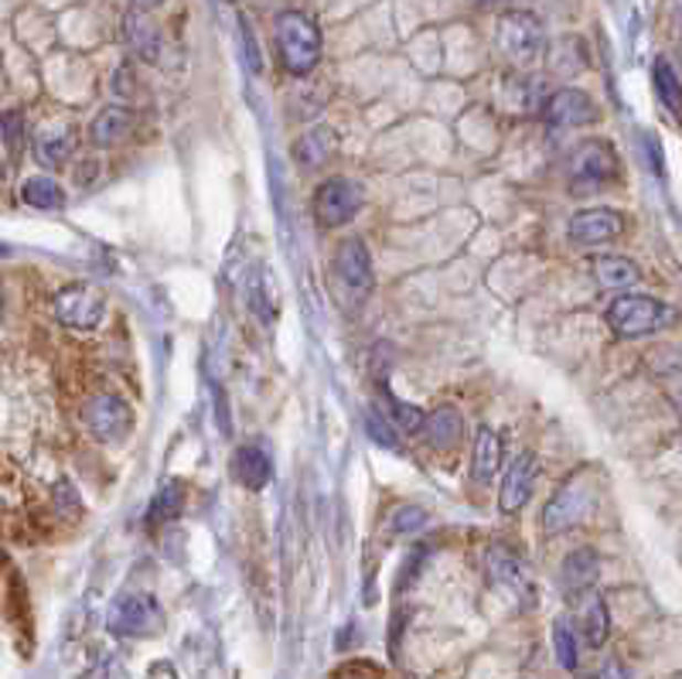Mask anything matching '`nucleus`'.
<instances>
[{
    "label": "nucleus",
    "instance_id": "nucleus-4",
    "mask_svg": "<svg viewBox=\"0 0 682 679\" xmlns=\"http://www.w3.org/2000/svg\"><path fill=\"white\" fill-rule=\"evenodd\" d=\"M594 502V485H590V475H574L566 481L560 492L550 499V506L543 509V530L550 537H560L566 530H574V526L587 516Z\"/></svg>",
    "mask_w": 682,
    "mask_h": 679
},
{
    "label": "nucleus",
    "instance_id": "nucleus-11",
    "mask_svg": "<svg viewBox=\"0 0 682 679\" xmlns=\"http://www.w3.org/2000/svg\"><path fill=\"white\" fill-rule=\"evenodd\" d=\"M334 274L352 297H365L372 290V256L362 240H345L338 246Z\"/></svg>",
    "mask_w": 682,
    "mask_h": 679
},
{
    "label": "nucleus",
    "instance_id": "nucleus-25",
    "mask_svg": "<svg viewBox=\"0 0 682 679\" xmlns=\"http://www.w3.org/2000/svg\"><path fill=\"white\" fill-rule=\"evenodd\" d=\"M184 506V488L181 481H168L158 488V496H154V506H150V522H168L181 512Z\"/></svg>",
    "mask_w": 682,
    "mask_h": 679
},
{
    "label": "nucleus",
    "instance_id": "nucleus-7",
    "mask_svg": "<svg viewBox=\"0 0 682 679\" xmlns=\"http://www.w3.org/2000/svg\"><path fill=\"white\" fill-rule=\"evenodd\" d=\"M113 635H150L161 625V612L147 594H120L109 605V618H106Z\"/></svg>",
    "mask_w": 682,
    "mask_h": 679
},
{
    "label": "nucleus",
    "instance_id": "nucleus-3",
    "mask_svg": "<svg viewBox=\"0 0 682 679\" xmlns=\"http://www.w3.org/2000/svg\"><path fill=\"white\" fill-rule=\"evenodd\" d=\"M662 321H665V305L649 294H621L608 308V325L621 338L652 335Z\"/></svg>",
    "mask_w": 682,
    "mask_h": 679
},
{
    "label": "nucleus",
    "instance_id": "nucleus-1",
    "mask_svg": "<svg viewBox=\"0 0 682 679\" xmlns=\"http://www.w3.org/2000/svg\"><path fill=\"white\" fill-rule=\"evenodd\" d=\"M277 45H280L284 68L290 75H300V79L315 72V65L321 62V31L300 11H284L277 18Z\"/></svg>",
    "mask_w": 682,
    "mask_h": 679
},
{
    "label": "nucleus",
    "instance_id": "nucleus-31",
    "mask_svg": "<svg viewBox=\"0 0 682 679\" xmlns=\"http://www.w3.org/2000/svg\"><path fill=\"white\" fill-rule=\"evenodd\" d=\"M656 89H659V99L669 106V113H679V75L669 65V59L656 62Z\"/></svg>",
    "mask_w": 682,
    "mask_h": 679
},
{
    "label": "nucleus",
    "instance_id": "nucleus-15",
    "mask_svg": "<svg viewBox=\"0 0 682 679\" xmlns=\"http://www.w3.org/2000/svg\"><path fill=\"white\" fill-rule=\"evenodd\" d=\"M34 155L45 168H62L75 155V130L72 127H45L34 140Z\"/></svg>",
    "mask_w": 682,
    "mask_h": 679
},
{
    "label": "nucleus",
    "instance_id": "nucleus-16",
    "mask_svg": "<svg viewBox=\"0 0 682 679\" xmlns=\"http://www.w3.org/2000/svg\"><path fill=\"white\" fill-rule=\"evenodd\" d=\"M233 471H236V478H239L246 488H253V492H259V488L270 481L274 465H270V455H267V450L256 447V444H249V447H239V450H236V458H233Z\"/></svg>",
    "mask_w": 682,
    "mask_h": 679
},
{
    "label": "nucleus",
    "instance_id": "nucleus-23",
    "mask_svg": "<svg viewBox=\"0 0 682 679\" xmlns=\"http://www.w3.org/2000/svg\"><path fill=\"white\" fill-rule=\"evenodd\" d=\"M611 635V612H608V601L604 597H590L587 601V612H584V638L590 649H600L608 643Z\"/></svg>",
    "mask_w": 682,
    "mask_h": 679
},
{
    "label": "nucleus",
    "instance_id": "nucleus-18",
    "mask_svg": "<svg viewBox=\"0 0 682 679\" xmlns=\"http://www.w3.org/2000/svg\"><path fill=\"white\" fill-rule=\"evenodd\" d=\"M488 574H491V581H495V584H502V587H509V591H515V594H529V574H525V567H522V563H519L512 553H505L502 547L488 550Z\"/></svg>",
    "mask_w": 682,
    "mask_h": 679
},
{
    "label": "nucleus",
    "instance_id": "nucleus-12",
    "mask_svg": "<svg viewBox=\"0 0 682 679\" xmlns=\"http://www.w3.org/2000/svg\"><path fill=\"white\" fill-rule=\"evenodd\" d=\"M625 233V215L615 209H584L571 219V240L580 246L611 243Z\"/></svg>",
    "mask_w": 682,
    "mask_h": 679
},
{
    "label": "nucleus",
    "instance_id": "nucleus-32",
    "mask_svg": "<svg viewBox=\"0 0 682 679\" xmlns=\"http://www.w3.org/2000/svg\"><path fill=\"white\" fill-rule=\"evenodd\" d=\"M0 137H4L11 158H18L21 147H24V113L21 109H8L4 113V120H0Z\"/></svg>",
    "mask_w": 682,
    "mask_h": 679
},
{
    "label": "nucleus",
    "instance_id": "nucleus-17",
    "mask_svg": "<svg viewBox=\"0 0 682 679\" xmlns=\"http://www.w3.org/2000/svg\"><path fill=\"white\" fill-rule=\"evenodd\" d=\"M124 31H127L130 49H134L143 62H158V59H161V31H158L154 21H147L143 14L134 11V14H127Z\"/></svg>",
    "mask_w": 682,
    "mask_h": 679
},
{
    "label": "nucleus",
    "instance_id": "nucleus-30",
    "mask_svg": "<svg viewBox=\"0 0 682 679\" xmlns=\"http://www.w3.org/2000/svg\"><path fill=\"white\" fill-rule=\"evenodd\" d=\"M553 646H556V659H560L563 669H577V662H580L577 635L571 632V625H566V622H556V628H553Z\"/></svg>",
    "mask_w": 682,
    "mask_h": 679
},
{
    "label": "nucleus",
    "instance_id": "nucleus-24",
    "mask_svg": "<svg viewBox=\"0 0 682 679\" xmlns=\"http://www.w3.org/2000/svg\"><path fill=\"white\" fill-rule=\"evenodd\" d=\"M21 199L31 209H42V212H52V209L65 205V192L58 188V181H52V178H28L24 188H21Z\"/></svg>",
    "mask_w": 682,
    "mask_h": 679
},
{
    "label": "nucleus",
    "instance_id": "nucleus-29",
    "mask_svg": "<svg viewBox=\"0 0 682 679\" xmlns=\"http://www.w3.org/2000/svg\"><path fill=\"white\" fill-rule=\"evenodd\" d=\"M365 434L379 444V447H399V434H396V427H393V421L386 417V413H379L375 406L372 410H365Z\"/></svg>",
    "mask_w": 682,
    "mask_h": 679
},
{
    "label": "nucleus",
    "instance_id": "nucleus-28",
    "mask_svg": "<svg viewBox=\"0 0 682 679\" xmlns=\"http://www.w3.org/2000/svg\"><path fill=\"white\" fill-rule=\"evenodd\" d=\"M424 526H427V512L420 506H399L390 516V533L393 537H413V533H420Z\"/></svg>",
    "mask_w": 682,
    "mask_h": 679
},
{
    "label": "nucleus",
    "instance_id": "nucleus-9",
    "mask_svg": "<svg viewBox=\"0 0 682 679\" xmlns=\"http://www.w3.org/2000/svg\"><path fill=\"white\" fill-rule=\"evenodd\" d=\"M574 184H604L618 174V155L608 140H584L571 158Z\"/></svg>",
    "mask_w": 682,
    "mask_h": 679
},
{
    "label": "nucleus",
    "instance_id": "nucleus-37",
    "mask_svg": "<svg viewBox=\"0 0 682 679\" xmlns=\"http://www.w3.org/2000/svg\"><path fill=\"white\" fill-rule=\"evenodd\" d=\"M0 311H4V294H0Z\"/></svg>",
    "mask_w": 682,
    "mask_h": 679
},
{
    "label": "nucleus",
    "instance_id": "nucleus-27",
    "mask_svg": "<svg viewBox=\"0 0 682 679\" xmlns=\"http://www.w3.org/2000/svg\"><path fill=\"white\" fill-rule=\"evenodd\" d=\"M331 150H334V134L328 127H321V130L305 137V144L297 147V158L305 165H324V158L331 155Z\"/></svg>",
    "mask_w": 682,
    "mask_h": 679
},
{
    "label": "nucleus",
    "instance_id": "nucleus-20",
    "mask_svg": "<svg viewBox=\"0 0 682 679\" xmlns=\"http://www.w3.org/2000/svg\"><path fill=\"white\" fill-rule=\"evenodd\" d=\"M130 130H134V117L130 113L124 109V106H109V109H103L99 117L93 120V140L99 144V147H113V144H120V140H127L130 137Z\"/></svg>",
    "mask_w": 682,
    "mask_h": 679
},
{
    "label": "nucleus",
    "instance_id": "nucleus-36",
    "mask_svg": "<svg viewBox=\"0 0 682 679\" xmlns=\"http://www.w3.org/2000/svg\"><path fill=\"white\" fill-rule=\"evenodd\" d=\"M481 4H502V0H481Z\"/></svg>",
    "mask_w": 682,
    "mask_h": 679
},
{
    "label": "nucleus",
    "instance_id": "nucleus-34",
    "mask_svg": "<svg viewBox=\"0 0 682 679\" xmlns=\"http://www.w3.org/2000/svg\"><path fill=\"white\" fill-rule=\"evenodd\" d=\"M161 4H164V0H137V8H143V11H154Z\"/></svg>",
    "mask_w": 682,
    "mask_h": 679
},
{
    "label": "nucleus",
    "instance_id": "nucleus-6",
    "mask_svg": "<svg viewBox=\"0 0 682 679\" xmlns=\"http://www.w3.org/2000/svg\"><path fill=\"white\" fill-rule=\"evenodd\" d=\"M106 315V300L96 287L89 284H72L65 287L58 297H55V318L65 325V328H75V331H93Z\"/></svg>",
    "mask_w": 682,
    "mask_h": 679
},
{
    "label": "nucleus",
    "instance_id": "nucleus-14",
    "mask_svg": "<svg viewBox=\"0 0 682 679\" xmlns=\"http://www.w3.org/2000/svg\"><path fill=\"white\" fill-rule=\"evenodd\" d=\"M600 577V556L597 550L590 547H580L574 550L571 556L563 560V587L571 594H580V591H590Z\"/></svg>",
    "mask_w": 682,
    "mask_h": 679
},
{
    "label": "nucleus",
    "instance_id": "nucleus-8",
    "mask_svg": "<svg viewBox=\"0 0 682 679\" xmlns=\"http://www.w3.org/2000/svg\"><path fill=\"white\" fill-rule=\"evenodd\" d=\"M86 427L99 437V441H106V444H113V441H124L127 434H130V427H134V413H130V406L120 400V396H113V393H99V396H93L89 403H86Z\"/></svg>",
    "mask_w": 682,
    "mask_h": 679
},
{
    "label": "nucleus",
    "instance_id": "nucleus-13",
    "mask_svg": "<svg viewBox=\"0 0 682 679\" xmlns=\"http://www.w3.org/2000/svg\"><path fill=\"white\" fill-rule=\"evenodd\" d=\"M536 475H540V461L533 455H519L512 461V468L505 471L502 481V492H499V509L502 512H519L529 499H533V488H536Z\"/></svg>",
    "mask_w": 682,
    "mask_h": 679
},
{
    "label": "nucleus",
    "instance_id": "nucleus-38",
    "mask_svg": "<svg viewBox=\"0 0 682 679\" xmlns=\"http://www.w3.org/2000/svg\"><path fill=\"white\" fill-rule=\"evenodd\" d=\"M0 184H4V168H0Z\"/></svg>",
    "mask_w": 682,
    "mask_h": 679
},
{
    "label": "nucleus",
    "instance_id": "nucleus-26",
    "mask_svg": "<svg viewBox=\"0 0 682 679\" xmlns=\"http://www.w3.org/2000/svg\"><path fill=\"white\" fill-rule=\"evenodd\" d=\"M386 403H390V421H393V427H399V431H406V434H420V431H424L427 413H424L420 406L403 403V400H396V396H386Z\"/></svg>",
    "mask_w": 682,
    "mask_h": 679
},
{
    "label": "nucleus",
    "instance_id": "nucleus-35",
    "mask_svg": "<svg viewBox=\"0 0 682 679\" xmlns=\"http://www.w3.org/2000/svg\"><path fill=\"white\" fill-rule=\"evenodd\" d=\"M341 679H372V676H365V672H349V676H341Z\"/></svg>",
    "mask_w": 682,
    "mask_h": 679
},
{
    "label": "nucleus",
    "instance_id": "nucleus-39",
    "mask_svg": "<svg viewBox=\"0 0 682 679\" xmlns=\"http://www.w3.org/2000/svg\"><path fill=\"white\" fill-rule=\"evenodd\" d=\"M0 253H8V246H4V243H0Z\"/></svg>",
    "mask_w": 682,
    "mask_h": 679
},
{
    "label": "nucleus",
    "instance_id": "nucleus-10",
    "mask_svg": "<svg viewBox=\"0 0 682 679\" xmlns=\"http://www.w3.org/2000/svg\"><path fill=\"white\" fill-rule=\"evenodd\" d=\"M543 117L550 127H560V130L587 127V124H597V103L584 89H560L543 103Z\"/></svg>",
    "mask_w": 682,
    "mask_h": 679
},
{
    "label": "nucleus",
    "instance_id": "nucleus-22",
    "mask_svg": "<svg viewBox=\"0 0 682 679\" xmlns=\"http://www.w3.org/2000/svg\"><path fill=\"white\" fill-rule=\"evenodd\" d=\"M590 270L600 287H631L638 280V267L625 256H594Z\"/></svg>",
    "mask_w": 682,
    "mask_h": 679
},
{
    "label": "nucleus",
    "instance_id": "nucleus-33",
    "mask_svg": "<svg viewBox=\"0 0 682 679\" xmlns=\"http://www.w3.org/2000/svg\"><path fill=\"white\" fill-rule=\"evenodd\" d=\"M590 679H628V669L618 659H611V662H604Z\"/></svg>",
    "mask_w": 682,
    "mask_h": 679
},
{
    "label": "nucleus",
    "instance_id": "nucleus-21",
    "mask_svg": "<svg viewBox=\"0 0 682 679\" xmlns=\"http://www.w3.org/2000/svg\"><path fill=\"white\" fill-rule=\"evenodd\" d=\"M420 434H427L430 444H437V447H454V444L461 441V434H465V421H461V413H458V410L444 406V410L427 413V421H424V431H420Z\"/></svg>",
    "mask_w": 682,
    "mask_h": 679
},
{
    "label": "nucleus",
    "instance_id": "nucleus-5",
    "mask_svg": "<svg viewBox=\"0 0 682 679\" xmlns=\"http://www.w3.org/2000/svg\"><path fill=\"white\" fill-rule=\"evenodd\" d=\"M359 209H362V188L352 178H328L315 192V219L324 230L349 225Z\"/></svg>",
    "mask_w": 682,
    "mask_h": 679
},
{
    "label": "nucleus",
    "instance_id": "nucleus-19",
    "mask_svg": "<svg viewBox=\"0 0 682 679\" xmlns=\"http://www.w3.org/2000/svg\"><path fill=\"white\" fill-rule=\"evenodd\" d=\"M499 468H502V434L481 427L475 437V478L491 481Z\"/></svg>",
    "mask_w": 682,
    "mask_h": 679
},
{
    "label": "nucleus",
    "instance_id": "nucleus-2",
    "mask_svg": "<svg viewBox=\"0 0 682 679\" xmlns=\"http://www.w3.org/2000/svg\"><path fill=\"white\" fill-rule=\"evenodd\" d=\"M546 49V31L536 14L512 11L499 21V52L512 65H533Z\"/></svg>",
    "mask_w": 682,
    "mask_h": 679
}]
</instances>
